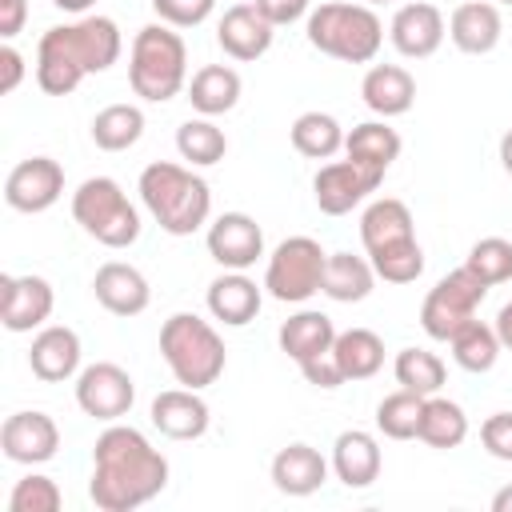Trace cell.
<instances>
[{"label":"cell","mask_w":512,"mask_h":512,"mask_svg":"<svg viewBox=\"0 0 512 512\" xmlns=\"http://www.w3.org/2000/svg\"><path fill=\"white\" fill-rule=\"evenodd\" d=\"M380 440L364 428H348L336 436L332 444V472L344 488H368L376 476H380Z\"/></svg>","instance_id":"24"},{"label":"cell","mask_w":512,"mask_h":512,"mask_svg":"<svg viewBox=\"0 0 512 512\" xmlns=\"http://www.w3.org/2000/svg\"><path fill=\"white\" fill-rule=\"evenodd\" d=\"M500 164H504V172L512 176V128L500 136Z\"/></svg>","instance_id":"49"},{"label":"cell","mask_w":512,"mask_h":512,"mask_svg":"<svg viewBox=\"0 0 512 512\" xmlns=\"http://www.w3.org/2000/svg\"><path fill=\"white\" fill-rule=\"evenodd\" d=\"M364 4H368V8H372V4H392V0H364Z\"/></svg>","instance_id":"52"},{"label":"cell","mask_w":512,"mask_h":512,"mask_svg":"<svg viewBox=\"0 0 512 512\" xmlns=\"http://www.w3.org/2000/svg\"><path fill=\"white\" fill-rule=\"evenodd\" d=\"M480 444H484L488 456L512 464V412H492V416L480 424Z\"/></svg>","instance_id":"43"},{"label":"cell","mask_w":512,"mask_h":512,"mask_svg":"<svg viewBox=\"0 0 512 512\" xmlns=\"http://www.w3.org/2000/svg\"><path fill=\"white\" fill-rule=\"evenodd\" d=\"M56 296L52 284L44 276H0V324L8 332H32L44 328V320L52 316Z\"/></svg>","instance_id":"14"},{"label":"cell","mask_w":512,"mask_h":512,"mask_svg":"<svg viewBox=\"0 0 512 512\" xmlns=\"http://www.w3.org/2000/svg\"><path fill=\"white\" fill-rule=\"evenodd\" d=\"M304 36L316 52L344 60V64H372L384 44V24L368 4H344L328 0L308 12Z\"/></svg>","instance_id":"6"},{"label":"cell","mask_w":512,"mask_h":512,"mask_svg":"<svg viewBox=\"0 0 512 512\" xmlns=\"http://www.w3.org/2000/svg\"><path fill=\"white\" fill-rule=\"evenodd\" d=\"M272 36H276V24H272L252 0L224 8L220 24H216V44H220L232 60H240V64L260 60V56L272 48Z\"/></svg>","instance_id":"17"},{"label":"cell","mask_w":512,"mask_h":512,"mask_svg":"<svg viewBox=\"0 0 512 512\" xmlns=\"http://www.w3.org/2000/svg\"><path fill=\"white\" fill-rule=\"evenodd\" d=\"M488 296V284H480L464 264L448 276L436 280V288L424 296L420 304V328L432 336V340H452L468 320H476V308L484 304Z\"/></svg>","instance_id":"9"},{"label":"cell","mask_w":512,"mask_h":512,"mask_svg":"<svg viewBox=\"0 0 512 512\" xmlns=\"http://www.w3.org/2000/svg\"><path fill=\"white\" fill-rule=\"evenodd\" d=\"M24 20H28V4L24 0H4V8H0V36L12 40L24 28Z\"/></svg>","instance_id":"47"},{"label":"cell","mask_w":512,"mask_h":512,"mask_svg":"<svg viewBox=\"0 0 512 512\" xmlns=\"http://www.w3.org/2000/svg\"><path fill=\"white\" fill-rule=\"evenodd\" d=\"M72 220L104 248H128L140 240V212L112 176H88L72 192Z\"/></svg>","instance_id":"7"},{"label":"cell","mask_w":512,"mask_h":512,"mask_svg":"<svg viewBox=\"0 0 512 512\" xmlns=\"http://www.w3.org/2000/svg\"><path fill=\"white\" fill-rule=\"evenodd\" d=\"M268 472H272L276 492H284V496H312L328 480V460L312 444L296 440V444H288V448H280L272 456V468Z\"/></svg>","instance_id":"22"},{"label":"cell","mask_w":512,"mask_h":512,"mask_svg":"<svg viewBox=\"0 0 512 512\" xmlns=\"http://www.w3.org/2000/svg\"><path fill=\"white\" fill-rule=\"evenodd\" d=\"M448 344H452V360L464 372H492L500 360V336L492 324H480V320H468Z\"/></svg>","instance_id":"36"},{"label":"cell","mask_w":512,"mask_h":512,"mask_svg":"<svg viewBox=\"0 0 512 512\" xmlns=\"http://www.w3.org/2000/svg\"><path fill=\"white\" fill-rule=\"evenodd\" d=\"M416 440H424L428 448H460L468 440V416L456 400L448 396H424V412H420V432Z\"/></svg>","instance_id":"31"},{"label":"cell","mask_w":512,"mask_h":512,"mask_svg":"<svg viewBox=\"0 0 512 512\" xmlns=\"http://www.w3.org/2000/svg\"><path fill=\"white\" fill-rule=\"evenodd\" d=\"M168 484V460L132 424H108L92 448L88 496L100 512H132L160 496Z\"/></svg>","instance_id":"1"},{"label":"cell","mask_w":512,"mask_h":512,"mask_svg":"<svg viewBox=\"0 0 512 512\" xmlns=\"http://www.w3.org/2000/svg\"><path fill=\"white\" fill-rule=\"evenodd\" d=\"M380 180H384V172H376V168L356 164L352 156H344V160H332V164H324V168L316 172L312 196H316V208H320L324 216H344V212H352L360 200H368V196L380 188Z\"/></svg>","instance_id":"11"},{"label":"cell","mask_w":512,"mask_h":512,"mask_svg":"<svg viewBox=\"0 0 512 512\" xmlns=\"http://www.w3.org/2000/svg\"><path fill=\"white\" fill-rule=\"evenodd\" d=\"M120 28L112 16H80L76 24H56L36 44V84L48 96H68L84 76L108 72L120 60Z\"/></svg>","instance_id":"2"},{"label":"cell","mask_w":512,"mask_h":512,"mask_svg":"<svg viewBox=\"0 0 512 512\" xmlns=\"http://www.w3.org/2000/svg\"><path fill=\"white\" fill-rule=\"evenodd\" d=\"M132 400H136V384H132V376L120 364L100 360V364L80 368V376H76V404H80L84 416L116 424L120 416L132 412Z\"/></svg>","instance_id":"10"},{"label":"cell","mask_w":512,"mask_h":512,"mask_svg":"<svg viewBox=\"0 0 512 512\" xmlns=\"http://www.w3.org/2000/svg\"><path fill=\"white\" fill-rule=\"evenodd\" d=\"M396 384L416 392V396H436L444 388V360L428 348H400L392 360Z\"/></svg>","instance_id":"37"},{"label":"cell","mask_w":512,"mask_h":512,"mask_svg":"<svg viewBox=\"0 0 512 512\" xmlns=\"http://www.w3.org/2000/svg\"><path fill=\"white\" fill-rule=\"evenodd\" d=\"M276 340H280V352H284L288 360L304 364V360H312V356L332 352V344H336V324H332V316H324V312H316V308H300L296 316H288V320L280 324Z\"/></svg>","instance_id":"26"},{"label":"cell","mask_w":512,"mask_h":512,"mask_svg":"<svg viewBox=\"0 0 512 512\" xmlns=\"http://www.w3.org/2000/svg\"><path fill=\"white\" fill-rule=\"evenodd\" d=\"M176 152L192 168H212V164L224 160L228 136H224V128L212 124V116H196V120H184L176 128Z\"/></svg>","instance_id":"35"},{"label":"cell","mask_w":512,"mask_h":512,"mask_svg":"<svg viewBox=\"0 0 512 512\" xmlns=\"http://www.w3.org/2000/svg\"><path fill=\"white\" fill-rule=\"evenodd\" d=\"M360 96L380 120H392L416 104V80L400 64H372L360 80Z\"/></svg>","instance_id":"25"},{"label":"cell","mask_w":512,"mask_h":512,"mask_svg":"<svg viewBox=\"0 0 512 512\" xmlns=\"http://www.w3.org/2000/svg\"><path fill=\"white\" fill-rule=\"evenodd\" d=\"M28 368L44 384H64V380L80 376V336L68 324H44L32 336Z\"/></svg>","instance_id":"19"},{"label":"cell","mask_w":512,"mask_h":512,"mask_svg":"<svg viewBox=\"0 0 512 512\" xmlns=\"http://www.w3.org/2000/svg\"><path fill=\"white\" fill-rule=\"evenodd\" d=\"M420 412H424V396L400 388L376 404V428L388 440H412L420 432Z\"/></svg>","instance_id":"38"},{"label":"cell","mask_w":512,"mask_h":512,"mask_svg":"<svg viewBox=\"0 0 512 512\" xmlns=\"http://www.w3.org/2000/svg\"><path fill=\"white\" fill-rule=\"evenodd\" d=\"M444 36H448V20H444V12H440L436 4H428V0L400 4L396 16H392V24H388L392 48H396L400 56H408V60L432 56V52L444 44Z\"/></svg>","instance_id":"16"},{"label":"cell","mask_w":512,"mask_h":512,"mask_svg":"<svg viewBox=\"0 0 512 512\" xmlns=\"http://www.w3.org/2000/svg\"><path fill=\"white\" fill-rule=\"evenodd\" d=\"M492 328H496V336H500V348H508V352H512V300L496 312V324H492Z\"/></svg>","instance_id":"48"},{"label":"cell","mask_w":512,"mask_h":512,"mask_svg":"<svg viewBox=\"0 0 512 512\" xmlns=\"http://www.w3.org/2000/svg\"><path fill=\"white\" fill-rule=\"evenodd\" d=\"M492 512H512V484L492 496Z\"/></svg>","instance_id":"50"},{"label":"cell","mask_w":512,"mask_h":512,"mask_svg":"<svg viewBox=\"0 0 512 512\" xmlns=\"http://www.w3.org/2000/svg\"><path fill=\"white\" fill-rule=\"evenodd\" d=\"M20 80H24V56H20L12 44H4V48H0V92H4V96L16 92Z\"/></svg>","instance_id":"46"},{"label":"cell","mask_w":512,"mask_h":512,"mask_svg":"<svg viewBox=\"0 0 512 512\" xmlns=\"http://www.w3.org/2000/svg\"><path fill=\"white\" fill-rule=\"evenodd\" d=\"M464 268H468L480 284L496 288V284L512 280V244H508L504 236H484V240H476V244L468 248Z\"/></svg>","instance_id":"40"},{"label":"cell","mask_w":512,"mask_h":512,"mask_svg":"<svg viewBox=\"0 0 512 512\" xmlns=\"http://www.w3.org/2000/svg\"><path fill=\"white\" fill-rule=\"evenodd\" d=\"M372 284H376V268L368 256H352V252H328V264H324V280H320V292L336 304H360L372 296Z\"/></svg>","instance_id":"28"},{"label":"cell","mask_w":512,"mask_h":512,"mask_svg":"<svg viewBox=\"0 0 512 512\" xmlns=\"http://www.w3.org/2000/svg\"><path fill=\"white\" fill-rule=\"evenodd\" d=\"M92 292H96L100 308H108L112 316H140L152 300L148 276L136 264H124V260L100 264L96 276H92Z\"/></svg>","instance_id":"20"},{"label":"cell","mask_w":512,"mask_h":512,"mask_svg":"<svg viewBox=\"0 0 512 512\" xmlns=\"http://www.w3.org/2000/svg\"><path fill=\"white\" fill-rule=\"evenodd\" d=\"M500 32H504V20H500V8L492 0L456 4L448 16V36L468 56H488L500 44Z\"/></svg>","instance_id":"21"},{"label":"cell","mask_w":512,"mask_h":512,"mask_svg":"<svg viewBox=\"0 0 512 512\" xmlns=\"http://www.w3.org/2000/svg\"><path fill=\"white\" fill-rule=\"evenodd\" d=\"M128 84L140 100L164 104L188 84V48L172 24H144L128 52Z\"/></svg>","instance_id":"4"},{"label":"cell","mask_w":512,"mask_h":512,"mask_svg":"<svg viewBox=\"0 0 512 512\" xmlns=\"http://www.w3.org/2000/svg\"><path fill=\"white\" fill-rule=\"evenodd\" d=\"M260 288H264V284H256L252 276L224 268V276H216V280L208 284V312H212L220 324H228V328H244V324L256 320V312H260V304H264V292H260Z\"/></svg>","instance_id":"23"},{"label":"cell","mask_w":512,"mask_h":512,"mask_svg":"<svg viewBox=\"0 0 512 512\" xmlns=\"http://www.w3.org/2000/svg\"><path fill=\"white\" fill-rule=\"evenodd\" d=\"M208 256L228 272H248L264 256V228L248 212H224L208 224Z\"/></svg>","instance_id":"13"},{"label":"cell","mask_w":512,"mask_h":512,"mask_svg":"<svg viewBox=\"0 0 512 512\" xmlns=\"http://www.w3.org/2000/svg\"><path fill=\"white\" fill-rule=\"evenodd\" d=\"M52 4H56V8H64V12H76V16H84V12H88L96 0H52Z\"/></svg>","instance_id":"51"},{"label":"cell","mask_w":512,"mask_h":512,"mask_svg":"<svg viewBox=\"0 0 512 512\" xmlns=\"http://www.w3.org/2000/svg\"><path fill=\"white\" fill-rule=\"evenodd\" d=\"M368 260H372L376 276L388 280V284H412L424 272V248H420L416 236L400 240V244H388V248H376V252H368Z\"/></svg>","instance_id":"39"},{"label":"cell","mask_w":512,"mask_h":512,"mask_svg":"<svg viewBox=\"0 0 512 512\" xmlns=\"http://www.w3.org/2000/svg\"><path fill=\"white\" fill-rule=\"evenodd\" d=\"M0 448H4V456L12 464H28V468L32 464H48L56 456V448H60V428H56V420L48 412H36V408L12 412L4 420V428H0Z\"/></svg>","instance_id":"15"},{"label":"cell","mask_w":512,"mask_h":512,"mask_svg":"<svg viewBox=\"0 0 512 512\" xmlns=\"http://www.w3.org/2000/svg\"><path fill=\"white\" fill-rule=\"evenodd\" d=\"M292 148L308 160H332L344 148V128L332 112H300L292 120Z\"/></svg>","instance_id":"33"},{"label":"cell","mask_w":512,"mask_h":512,"mask_svg":"<svg viewBox=\"0 0 512 512\" xmlns=\"http://www.w3.org/2000/svg\"><path fill=\"white\" fill-rule=\"evenodd\" d=\"M144 136V112L136 104H108L92 116V144L104 152H128Z\"/></svg>","instance_id":"34"},{"label":"cell","mask_w":512,"mask_h":512,"mask_svg":"<svg viewBox=\"0 0 512 512\" xmlns=\"http://www.w3.org/2000/svg\"><path fill=\"white\" fill-rule=\"evenodd\" d=\"M240 72L228 68V64H204L192 72L188 80V104L200 112V116H224L240 104Z\"/></svg>","instance_id":"27"},{"label":"cell","mask_w":512,"mask_h":512,"mask_svg":"<svg viewBox=\"0 0 512 512\" xmlns=\"http://www.w3.org/2000/svg\"><path fill=\"white\" fill-rule=\"evenodd\" d=\"M64 196V168L52 156H28L20 160L4 180V200L16 212H48Z\"/></svg>","instance_id":"12"},{"label":"cell","mask_w":512,"mask_h":512,"mask_svg":"<svg viewBox=\"0 0 512 512\" xmlns=\"http://www.w3.org/2000/svg\"><path fill=\"white\" fill-rule=\"evenodd\" d=\"M300 372H304V380H308V384H316V388H340V384H348L332 352H324V356H312V360H304V364H300Z\"/></svg>","instance_id":"44"},{"label":"cell","mask_w":512,"mask_h":512,"mask_svg":"<svg viewBox=\"0 0 512 512\" xmlns=\"http://www.w3.org/2000/svg\"><path fill=\"white\" fill-rule=\"evenodd\" d=\"M344 156L356 164H368L376 172H388L392 160L400 156V132L388 128V120H364L352 132H344Z\"/></svg>","instance_id":"30"},{"label":"cell","mask_w":512,"mask_h":512,"mask_svg":"<svg viewBox=\"0 0 512 512\" xmlns=\"http://www.w3.org/2000/svg\"><path fill=\"white\" fill-rule=\"evenodd\" d=\"M148 420L168 440H200L208 432V424H212V412H208V404H204V396L196 388L180 384V388H168V392H160L152 400Z\"/></svg>","instance_id":"18"},{"label":"cell","mask_w":512,"mask_h":512,"mask_svg":"<svg viewBox=\"0 0 512 512\" xmlns=\"http://www.w3.org/2000/svg\"><path fill=\"white\" fill-rule=\"evenodd\" d=\"M64 504L60 484L44 472H28L24 480H16L12 496H8V512H56Z\"/></svg>","instance_id":"41"},{"label":"cell","mask_w":512,"mask_h":512,"mask_svg":"<svg viewBox=\"0 0 512 512\" xmlns=\"http://www.w3.org/2000/svg\"><path fill=\"white\" fill-rule=\"evenodd\" d=\"M136 192H140L144 208L152 212V220H156L168 236H192V232L204 228L208 216H212L208 180L196 176V172L184 168V164H172V160H152V164L140 172Z\"/></svg>","instance_id":"3"},{"label":"cell","mask_w":512,"mask_h":512,"mask_svg":"<svg viewBox=\"0 0 512 512\" xmlns=\"http://www.w3.org/2000/svg\"><path fill=\"white\" fill-rule=\"evenodd\" d=\"M152 8L172 28H196V24H204L212 16L216 0H152Z\"/></svg>","instance_id":"42"},{"label":"cell","mask_w":512,"mask_h":512,"mask_svg":"<svg viewBox=\"0 0 512 512\" xmlns=\"http://www.w3.org/2000/svg\"><path fill=\"white\" fill-rule=\"evenodd\" d=\"M492 4H512V0H492Z\"/></svg>","instance_id":"53"},{"label":"cell","mask_w":512,"mask_h":512,"mask_svg":"<svg viewBox=\"0 0 512 512\" xmlns=\"http://www.w3.org/2000/svg\"><path fill=\"white\" fill-rule=\"evenodd\" d=\"M328 252L312 236H288L272 248L268 268H264V288L280 304H304L308 296L320 292Z\"/></svg>","instance_id":"8"},{"label":"cell","mask_w":512,"mask_h":512,"mask_svg":"<svg viewBox=\"0 0 512 512\" xmlns=\"http://www.w3.org/2000/svg\"><path fill=\"white\" fill-rule=\"evenodd\" d=\"M160 356L168 364V372L176 376V384L184 388H208L224 376V364H228V352H224V340L220 332L200 320L196 312H172L160 328Z\"/></svg>","instance_id":"5"},{"label":"cell","mask_w":512,"mask_h":512,"mask_svg":"<svg viewBox=\"0 0 512 512\" xmlns=\"http://www.w3.org/2000/svg\"><path fill=\"white\" fill-rule=\"evenodd\" d=\"M276 28H284V24H296L300 16H308L312 12V0H252Z\"/></svg>","instance_id":"45"},{"label":"cell","mask_w":512,"mask_h":512,"mask_svg":"<svg viewBox=\"0 0 512 512\" xmlns=\"http://www.w3.org/2000/svg\"><path fill=\"white\" fill-rule=\"evenodd\" d=\"M416 236V224H412V212L404 200L396 196H380L364 208L360 216V240H364V252H376V248H388V244H400V240H412Z\"/></svg>","instance_id":"29"},{"label":"cell","mask_w":512,"mask_h":512,"mask_svg":"<svg viewBox=\"0 0 512 512\" xmlns=\"http://www.w3.org/2000/svg\"><path fill=\"white\" fill-rule=\"evenodd\" d=\"M332 356L344 380H368L384 368V340L372 328H348V332H336Z\"/></svg>","instance_id":"32"}]
</instances>
